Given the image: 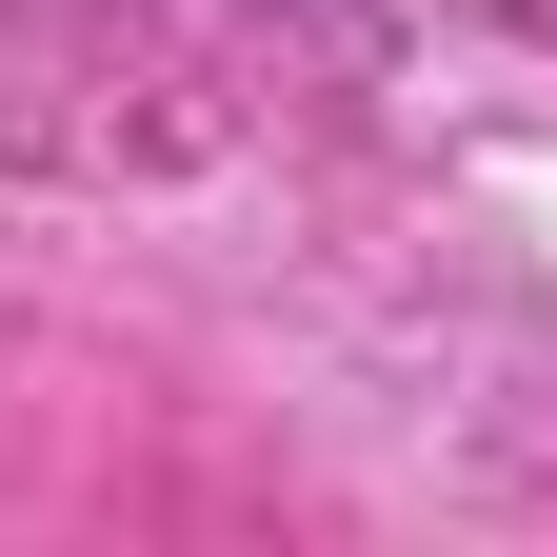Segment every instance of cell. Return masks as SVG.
Masks as SVG:
<instances>
[{"label":"cell","instance_id":"1","mask_svg":"<svg viewBox=\"0 0 557 557\" xmlns=\"http://www.w3.org/2000/svg\"><path fill=\"white\" fill-rule=\"evenodd\" d=\"M438 21H498V40H557V0H438Z\"/></svg>","mask_w":557,"mask_h":557}]
</instances>
